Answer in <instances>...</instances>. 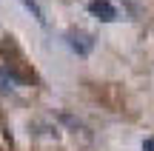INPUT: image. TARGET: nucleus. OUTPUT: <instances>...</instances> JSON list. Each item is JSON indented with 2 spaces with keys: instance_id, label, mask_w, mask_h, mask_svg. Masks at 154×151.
<instances>
[{
  "instance_id": "f257e3e1",
  "label": "nucleus",
  "mask_w": 154,
  "mask_h": 151,
  "mask_svg": "<svg viewBox=\"0 0 154 151\" xmlns=\"http://www.w3.org/2000/svg\"><path fill=\"white\" fill-rule=\"evenodd\" d=\"M0 54H3V60H6L3 68L11 74L14 83H20V86L34 83V71H32V66L26 63V57H23L20 46L14 43V37H3V40H0Z\"/></svg>"
},
{
  "instance_id": "f03ea898",
  "label": "nucleus",
  "mask_w": 154,
  "mask_h": 151,
  "mask_svg": "<svg viewBox=\"0 0 154 151\" xmlns=\"http://www.w3.org/2000/svg\"><path fill=\"white\" fill-rule=\"evenodd\" d=\"M66 43H69V49H72L74 54H80V57H88L91 49H94V37L86 34V32H69L66 34Z\"/></svg>"
},
{
  "instance_id": "7ed1b4c3",
  "label": "nucleus",
  "mask_w": 154,
  "mask_h": 151,
  "mask_svg": "<svg viewBox=\"0 0 154 151\" xmlns=\"http://www.w3.org/2000/svg\"><path fill=\"white\" fill-rule=\"evenodd\" d=\"M88 11H91L97 20H103V23H111V20H117V6L111 3V0H88Z\"/></svg>"
},
{
  "instance_id": "20e7f679",
  "label": "nucleus",
  "mask_w": 154,
  "mask_h": 151,
  "mask_svg": "<svg viewBox=\"0 0 154 151\" xmlns=\"http://www.w3.org/2000/svg\"><path fill=\"white\" fill-rule=\"evenodd\" d=\"M20 3L26 6L29 11H32V17H34V20H37V23H40V26H43V23H46V17H43V9H40V3H37V0H20Z\"/></svg>"
},
{
  "instance_id": "39448f33",
  "label": "nucleus",
  "mask_w": 154,
  "mask_h": 151,
  "mask_svg": "<svg viewBox=\"0 0 154 151\" xmlns=\"http://www.w3.org/2000/svg\"><path fill=\"white\" fill-rule=\"evenodd\" d=\"M143 151H154V137H146L143 140Z\"/></svg>"
}]
</instances>
